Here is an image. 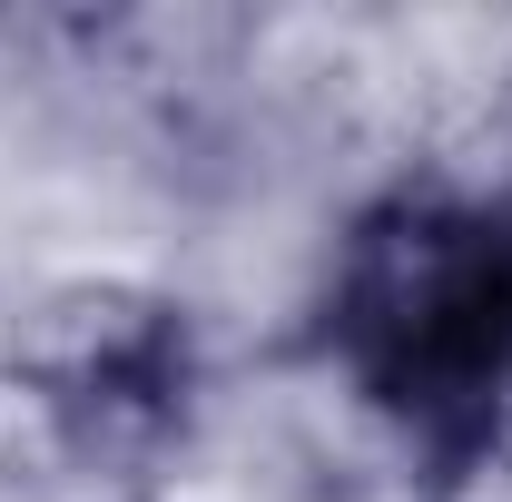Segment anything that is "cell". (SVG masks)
I'll return each mask as SVG.
<instances>
[{
    "label": "cell",
    "instance_id": "obj_3",
    "mask_svg": "<svg viewBox=\"0 0 512 502\" xmlns=\"http://www.w3.org/2000/svg\"><path fill=\"white\" fill-rule=\"evenodd\" d=\"M109 502H335V493L276 424H237L207 404V424L178 453H158L138 483H119Z\"/></svg>",
    "mask_w": 512,
    "mask_h": 502
},
{
    "label": "cell",
    "instance_id": "obj_2",
    "mask_svg": "<svg viewBox=\"0 0 512 502\" xmlns=\"http://www.w3.org/2000/svg\"><path fill=\"white\" fill-rule=\"evenodd\" d=\"M0 365L60 424L89 493L138 483L217 404L197 315L168 286H138V276H60V286H40L0 325Z\"/></svg>",
    "mask_w": 512,
    "mask_h": 502
},
{
    "label": "cell",
    "instance_id": "obj_4",
    "mask_svg": "<svg viewBox=\"0 0 512 502\" xmlns=\"http://www.w3.org/2000/svg\"><path fill=\"white\" fill-rule=\"evenodd\" d=\"M404 502H512V434H483L444 463H424Z\"/></svg>",
    "mask_w": 512,
    "mask_h": 502
},
{
    "label": "cell",
    "instance_id": "obj_1",
    "mask_svg": "<svg viewBox=\"0 0 512 502\" xmlns=\"http://www.w3.org/2000/svg\"><path fill=\"white\" fill-rule=\"evenodd\" d=\"M306 365L375 414L404 473L512 434V197L404 168L325 247Z\"/></svg>",
    "mask_w": 512,
    "mask_h": 502
}]
</instances>
